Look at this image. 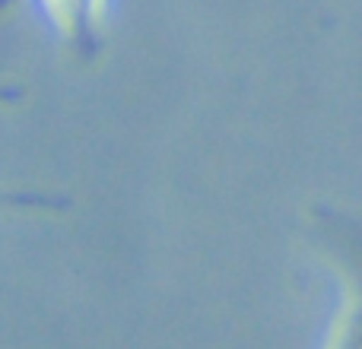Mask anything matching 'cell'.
I'll return each instance as SVG.
<instances>
[{
	"label": "cell",
	"instance_id": "obj_1",
	"mask_svg": "<svg viewBox=\"0 0 362 349\" xmlns=\"http://www.w3.org/2000/svg\"><path fill=\"white\" fill-rule=\"evenodd\" d=\"M42 6L64 38L80 45L93 42V29L99 23L102 0H42Z\"/></svg>",
	"mask_w": 362,
	"mask_h": 349
},
{
	"label": "cell",
	"instance_id": "obj_3",
	"mask_svg": "<svg viewBox=\"0 0 362 349\" xmlns=\"http://www.w3.org/2000/svg\"><path fill=\"white\" fill-rule=\"evenodd\" d=\"M51 200L29 197V194H0V206H48Z\"/></svg>",
	"mask_w": 362,
	"mask_h": 349
},
{
	"label": "cell",
	"instance_id": "obj_5",
	"mask_svg": "<svg viewBox=\"0 0 362 349\" xmlns=\"http://www.w3.org/2000/svg\"><path fill=\"white\" fill-rule=\"evenodd\" d=\"M13 4H16V0H0V16H4V13H6V10H10V6H13Z\"/></svg>",
	"mask_w": 362,
	"mask_h": 349
},
{
	"label": "cell",
	"instance_id": "obj_2",
	"mask_svg": "<svg viewBox=\"0 0 362 349\" xmlns=\"http://www.w3.org/2000/svg\"><path fill=\"white\" fill-rule=\"evenodd\" d=\"M334 349H362V314L353 321H344L337 331V346Z\"/></svg>",
	"mask_w": 362,
	"mask_h": 349
},
{
	"label": "cell",
	"instance_id": "obj_4",
	"mask_svg": "<svg viewBox=\"0 0 362 349\" xmlns=\"http://www.w3.org/2000/svg\"><path fill=\"white\" fill-rule=\"evenodd\" d=\"M19 99V93L16 89H10V86H0V102H16Z\"/></svg>",
	"mask_w": 362,
	"mask_h": 349
}]
</instances>
